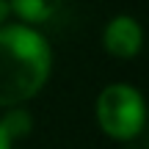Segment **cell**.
<instances>
[{
  "label": "cell",
  "mask_w": 149,
  "mask_h": 149,
  "mask_svg": "<svg viewBox=\"0 0 149 149\" xmlns=\"http://www.w3.org/2000/svg\"><path fill=\"white\" fill-rule=\"evenodd\" d=\"M50 74V47L28 25H0V108H14L39 94Z\"/></svg>",
  "instance_id": "6da1fadb"
},
{
  "label": "cell",
  "mask_w": 149,
  "mask_h": 149,
  "mask_svg": "<svg viewBox=\"0 0 149 149\" xmlns=\"http://www.w3.org/2000/svg\"><path fill=\"white\" fill-rule=\"evenodd\" d=\"M66 0H8L11 11L25 22H47L64 8Z\"/></svg>",
  "instance_id": "277c9868"
},
{
  "label": "cell",
  "mask_w": 149,
  "mask_h": 149,
  "mask_svg": "<svg viewBox=\"0 0 149 149\" xmlns=\"http://www.w3.org/2000/svg\"><path fill=\"white\" fill-rule=\"evenodd\" d=\"M97 122L116 141H130L144 130V100L127 83H113L97 97Z\"/></svg>",
  "instance_id": "7a4b0ae2"
},
{
  "label": "cell",
  "mask_w": 149,
  "mask_h": 149,
  "mask_svg": "<svg viewBox=\"0 0 149 149\" xmlns=\"http://www.w3.org/2000/svg\"><path fill=\"white\" fill-rule=\"evenodd\" d=\"M8 14H11V6H8V0H0V25H3V22L8 19Z\"/></svg>",
  "instance_id": "8992f818"
},
{
  "label": "cell",
  "mask_w": 149,
  "mask_h": 149,
  "mask_svg": "<svg viewBox=\"0 0 149 149\" xmlns=\"http://www.w3.org/2000/svg\"><path fill=\"white\" fill-rule=\"evenodd\" d=\"M17 108V105H14ZM0 124H3V130L8 133V138L14 141V138H25L28 133H31V113L28 111H22V108H17V111H11L6 119H0Z\"/></svg>",
  "instance_id": "5b68a950"
},
{
  "label": "cell",
  "mask_w": 149,
  "mask_h": 149,
  "mask_svg": "<svg viewBox=\"0 0 149 149\" xmlns=\"http://www.w3.org/2000/svg\"><path fill=\"white\" fill-rule=\"evenodd\" d=\"M0 149H11V138H8V133L3 130V124H0Z\"/></svg>",
  "instance_id": "52a82bcc"
},
{
  "label": "cell",
  "mask_w": 149,
  "mask_h": 149,
  "mask_svg": "<svg viewBox=\"0 0 149 149\" xmlns=\"http://www.w3.org/2000/svg\"><path fill=\"white\" fill-rule=\"evenodd\" d=\"M105 50L116 58H133L141 50V28L133 17H116L105 28Z\"/></svg>",
  "instance_id": "3957f363"
}]
</instances>
